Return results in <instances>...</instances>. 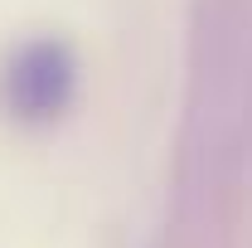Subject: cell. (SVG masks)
Instances as JSON below:
<instances>
[{
  "mask_svg": "<svg viewBox=\"0 0 252 248\" xmlns=\"http://www.w3.org/2000/svg\"><path fill=\"white\" fill-rule=\"evenodd\" d=\"M73 93V59L59 44H30L5 73V97L20 117H54Z\"/></svg>",
  "mask_w": 252,
  "mask_h": 248,
  "instance_id": "obj_1",
  "label": "cell"
}]
</instances>
